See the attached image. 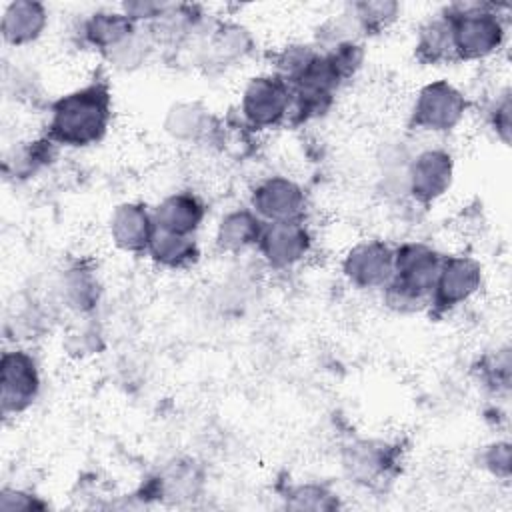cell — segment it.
Wrapping results in <instances>:
<instances>
[{
  "mask_svg": "<svg viewBox=\"0 0 512 512\" xmlns=\"http://www.w3.org/2000/svg\"><path fill=\"white\" fill-rule=\"evenodd\" d=\"M364 56L362 42H344L328 50L318 48L300 74L288 82L292 90L288 122L302 126L322 118L332 108L340 88L358 74Z\"/></svg>",
  "mask_w": 512,
  "mask_h": 512,
  "instance_id": "1",
  "label": "cell"
},
{
  "mask_svg": "<svg viewBox=\"0 0 512 512\" xmlns=\"http://www.w3.org/2000/svg\"><path fill=\"white\" fill-rule=\"evenodd\" d=\"M112 122V88L102 72L84 86L74 88L48 106L46 132L64 148H88L98 144Z\"/></svg>",
  "mask_w": 512,
  "mask_h": 512,
  "instance_id": "2",
  "label": "cell"
},
{
  "mask_svg": "<svg viewBox=\"0 0 512 512\" xmlns=\"http://www.w3.org/2000/svg\"><path fill=\"white\" fill-rule=\"evenodd\" d=\"M444 254L428 242L406 240L394 246V274L382 288V302L396 314L428 310Z\"/></svg>",
  "mask_w": 512,
  "mask_h": 512,
  "instance_id": "3",
  "label": "cell"
},
{
  "mask_svg": "<svg viewBox=\"0 0 512 512\" xmlns=\"http://www.w3.org/2000/svg\"><path fill=\"white\" fill-rule=\"evenodd\" d=\"M492 2H454L442 12L452 26L456 62H478L498 54L506 42L508 24Z\"/></svg>",
  "mask_w": 512,
  "mask_h": 512,
  "instance_id": "4",
  "label": "cell"
},
{
  "mask_svg": "<svg viewBox=\"0 0 512 512\" xmlns=\"http://www.w3.org/2000/svg\"><path fill=\"white\" fill-rule=\"evenodd\" d=\"M470 108L466 94L452 82L440 78L424 84L410 108L408 126L420 132L446 134L462 124Z\"/></svg>",
  "mask_w": 512,
  "mask_h": 512,
  "instance_id": "5",
  "label": "cell"
},
{
  "mask_svg": "<svg viewBox=\"0 0 512 512\" xmlns=\"http://www.w3.org/2000/svg\"><path fill=\"white\" fill-rule=\"evenodd\" d=\"M342 470L350 482L362 488H378L398 474L402 450L380 438H356L342 448Z\"/></svg>",
  "mask_w": 512,
  "mask_h": 512,
  "instance_id": "6",
  "label": "cell"
},
{
  "mask_svg": "<svg viewBox=\"0 0 512 512\" xmlns=\"http://www.w3.org/2000/svg\"><path fill=\"white\" fill-rule=\"evenodd\" d=\"M292 90L274 72L252 76L240 96L242 122L252 130H268L288 122Z\"/></svg>",
  "mask_w": 512,
  "mask_h": 512,
  "instance_id": "7",
  "label": "cell"
},
{
  "mask_svg": "<svg viewBox=\"0 0 512 512\" xmlns=\"http://www.w3.org/2000/svg\"><path fill=\"white\" fill-rule=\"evenodd\" d=\"M484 282L482 264L470 254H448L442 258L428 310L444 316L472 300Z\"/></svg>",
  "mask_w": 512,
  "mask_h": 512,
  "instance_id": "8",
  "label": "cell"
},
{
  "mask_svg": "<svg viewBox=\"0 0 512 512\" xmlns=\"http://www.w3.org/2000/svg\"><path fill=\"white\" fill-rule=\"evenodd\" d=\"M42 376L34 354L26 348L4 350L0 358V408L4 416H20L40 396Z\"/></svg>",
  "mask_w": 512,
  "mask_h": 512,
  "instance_id": "9",
  "label": "cell"
},
{
  "mask_svg": "<svg viewBox=\"0 0 512 512\" xmlns=\"http://www.w3.org/2000/svg\"><path fill=\"white\" fill-rule=\"evenodd\" d=\"M204 470L192 458H174L152 472L136 490L142 500L164 504H184L200 498L204 490Z\"/></svg>",
  "mask_w": 512,
  "mask_h": 512,
  "instance_id": "10",
  "label": "cell"
},
{
  "mask_svg": "<svg viewBox=\"0 0 512 512\" xmlns=\"http://www.w3.org/2000/svg\"><path fill=\"white\" fill-rule=\"evenodd\" d=\"M250 208L264 222L304 220L308 200L304 188L282 174L266 176L250 192Z\"/></svg>",
  "mask_w": 512,
  "mask_h": 512,
  "instance_id": "11",
  "label": "cell"
},
{
  "mask_svg": "<svg viewBox=\"0 0 512 512\" xmlns=\"http://www.w3.org/2000/svg\"><path fill=\"white\" fill-rule=\"evenodd\" d=\"M454 170V156L446 148L420 150L406 168L408 196L420 206L434 204L452 188Z\"/></svg>",
  "mask_w": 512,
  "mask_h": 512,
  "instance_id": "12",
  "label": "cell"
},
{
  "mask_svg": "<svg viewBox=\"0 0 512 512\" xmlns=\"http://www.w3.org/2000/svg\"><path fill=\"white\" fill-rule=\"evenodd\" d=\"M394 274V246L380 238L356 242L342 258V276L358 290H382Z\"/></svg>",
  "mask_w": 512,
  "mask_h": 512,
  "instance_id": "13",
  "label": "cell"
},
{
  "mask_svg": "<svg viewBox=\"0 0 512 512\" xmlns=\"http://www.w3.org/2000/svg\"><path fill=\"white\" fill-rule=\"evenodd\" d=\"M312 246L314 238L304 220H292L264 224L256 248L270 268L288 270L304 262Z\"/></svg>",
  "mask_w": 512,
  "mask_h": 512,
  "instance_id": "14",
  "label": "cell"
},
{
  "mask_svg": "<svg viewBox=\"0 0 512 512\" xmlns=\"http://www.w3.org/2000/svg\"><path fill=\"white\" fill-rule=\"evenodd\" d=\"M198 38V62L208 68H226L244 60L254 50L248 28L230 20L206 22Z\"/></svg>",
  "mask_w": 512,
  "mask_h": 512,
  "instance_id": "15",
  "label": "cell"
},
{
  "mask_svg": "<svg viewBox=\"0 0 512 512\" xmlns=\"http://www.w3.org/2000/svg\"><path fill=\"white\" fill-rule=\"evenodd\" d=\"M156 224L152 208L142 202H122L114 206L108 218V234L112 244L128 254H146Z\"/></svg>",
  "mask_w": 512,
  "mask_h": 512,
  "instance_id": "16",
  "label": "cell"
},
{
  "mask_svg": "<svg viewBox=\"0 0 512 512\" xmlns=\"http://www.w3.org/2000/svg\"><path fill=\"white\" fill-rule=\"evenodd\" d=\"M206 22L208 18L196 4H168L146 28L156 48H182L200 34Z\"/></svg>",
  "mask_w": 512,
  "mask_h": 512,
  "instance_id": "17",
  "label": "cell"
},
{
  "mask_svg": "<svg viewBox=\"0 0 512 512\" xmlns=\"http://www.w3.org/2000/svg\"><path fill=\"white\" fill-rule=\"evenodd\" d=\"M48 24V10L36 0L8 2L0 18V34L4 44L20 48L36 42Z\"/></svg>",
  "mask_w": 512,
  "mask_h": 512,
  "instance_id": "18",
  "label": "cell"
},
{
  "mask_svg": "<svg viewBox=\"0 0 512 512\" xmlns=\"http://www.w3.org/2000/svg\"><path fill=\"white\" fill-rule=\"evenodd\" d=\"M154 224L160 230L192 236L204 222L206 204L192 190L172 192L152 208Z\"/></svg>",
  "mask_w": 512,
  "mask_h": 512,
  "instance_id": "19",
  "label": "cell"
},
{
  "mask_svg": "<svg viewBox=\"0 0 512 512\" xmlns=\"http://www.w3.org/2000/svg\"><path fill=\"white\" fill-rule=\"evenodd\" d=\"M136 28L138 24H134L122 10H96L80 22L78 36L84 46L106 56L130 38Z\"/></svg>",
  "mask_w": 512,
  "mask_h": 512,
  "instance_id": "20",
  "label": "cell"
},
{
  "mask_svg": "<svg viewBox=\"0 0 512 512\" xmlns=\"http://www.w3.org/2000/svg\"><path fill=\"white\" fill-rule=\"evenodd\" d=\"M58 288L62 302L78 314L92 312L102 296L100 278L94 266L86 260H74L72 264H68L60 272Z\"/></svg>",
  "mask_w": 512,
  "mask_h": 512,
  "instance_id": "21",
  "label": "cell"
},
{
  "mask_svg": "<svg viewBox=\"0 0 512 512\" xmlns=\"http://www.w3.org/2000/svg\"><path fill=\"white\" fill-rule=\"evenodd\" d=\"M264 222L252 208H232L216 224L214 244L222 254H242L258 246Z\"/></svg>",
  "mask_w": 512,
  "mask_h": 512,
  "instance_id": "22",
  "label": "cell"
},
{
  "mask_svg": "<svg viewBox=\"0 0 512 512\" xmlns=\"http://www.w3.org/2000/svg\"><path fill=\"white\" fill-rule=\"evenodd\" d=\"M218 124L216 118L200 102H176L168 108L164 118V130L170 138L186 144H200L214 136Z\"/></svg>",
  "mask_w": 512,
  "mask_h": 512,
  "instance_id": "23",
  "label": "cell"
},
{
  "mask_svg": "<svg viewBox=\"0 0 512 512\" xmlns=\"http://www.w3.org/2000/svg\"><path fill=\"white\" fill-rule=\"evenodd\" d=\"M414 58L422 66H442L456 62L452 26L444 12H438L420 24L414 42Z\"/></svg>",
  "mask_w": 512,
  "mask_h": 512,
  "instance_id": "24",
  "label": "cell"
},
{
  "mask_svg": "<svg viewBox=\"0 0 512 512\" xmlns=\"http://www.w3.org/2000/svg\"><path fill=\"white\" fill-rule=\"evenodd\" d=\"M146 254L160 268L186 270L200 260V246L192 236L156 228Z\"/></svg>",
  "mask_w": 512,
  "mask_h": 512,
  "instance_id": "25",
  "label": "cell"
},
{
  "mask_svg": "<svg viewBox=\"0 0 512 512\" xmlns=\"http://www.w3.org/2000/svg\"><path fill=\"white\" fill-rule=\"evenodd\" d=\"M58 148L48 136L18 142L4 158V172L8 178L28 180L56 160Z\"/></svg>",
  "mask_w": 512,
  "mask_h": 512,
  "instance_id": "26",
  "label": "cell"
},
{
  "mask_svg": "<svg viewBox=\"0 0 512 512\" xmlns=\"http://www.w3.org/2000/svg\"><path fill=\"white\" fill-rule=\"evenodd\" d=\"M284 508L288 510H310V512H332L342 506L338 494L320 482H300L290 484L282 496Z\"/></svg>",
  "mask_w": 512,
  "mask_h": 512,
  "instance_id": "27",
  "label": "cell"
},
{
  "mask_svg": "<svg viewBox=\"0 0 512 512\" xmlns=\"http://www.w3.org/2000/svg\"><path fill=\"white\" fill-rule=\"evenodd\" d=\"M346 8L358 22L362 38L382 34L396 22L400 14V4L392 0H362L352 2Z\"/></svg>",
  "mask_w": 512,
  "mask_h": 512,
  "instance_id": "28",
  "label": "cell"
},
{
  "mask_svg": "<svg viewBox=\"0 0 512 512\" xmlns=\"http://www.w3.org/2000/svg\"><path fill=\"white\" fill-rule=\"evenodd\" d=\"M154 48H156V44L148 32V28L138 26L130 38H126L120 46L110 50L104 58L108 60V64L112 68H116L120 72H132V70L140 68L142 64H146V60L150 58Z\"/></svg>",
  "mask_w": 512,
  "mask_h": 512,
  "instance_id": "29",
  "label": "cell"
},
{
  "mask_svg": "<svg viewBox=\"0 0 512 512\" xmlns=\"http://www.w3.org/2000/svg\"><path fill=\"white\" fill-rule=\"evenodd\" d=\"M510 348L504 346L496 352H490L486 356L480 358L476 372H478V380L480 384L494 392V394H506L510 390Z\"/></svg>",
  "mask_w": 512,
  "mask_h": 512,
  "instance_id": "30",
  "label": "cell"
},
{
  "mask_svg": "<svg viewBox=\"0 0 512 512\" xmlns=\"http://www.w3.org/2000/svg\"><path fill=\"white\" fill-rule=\"evenodd\" d=\"M318 52V46L312 42H294L282 46L278 52L272 54V64H274V74L290 82L300 74V70L310 62V58Z\"/></svg>",
  "mask_w": 512,
  "mask_h": 512,
  "instance_id": "31",
  "label": "cell"
},
{
  "mask_svg": "<svg viewBox=\"0 0 512 512\" xmlns=\"http://www.w3.org/2000/svg\"><path fill=\"white\" fill-rule=\"evenodd\" d=\"M482 468L496 480L508 482L512 474V446L508 440H494L480 452Z\"/></svg>",
  "mask_w": 512,
  "mask_h": 512,
  "instance_id": "32",
  "label": "cell"
},
{
  "mask_svg": "<svg viewBox=\"0 0 512 512\" xmlns=\"http://www.w3.org/2000/svg\"><path fill=\"white\" fill-rule=\"evenodd\" d=\"M486 122L494 136L508 146L510 144V130H512V102H510V90L504 88L498 92V96L490 102L486 108Z\"/></svg>",
  "mask_w": 512,
  "mask_h": 512,
  "instance_id": "33",
  "label": "cell"
},
{
  "mask_svg": "<svg viewBox=\"0 0 512 512\" xmlns=\"http://www.w3.org/2000/svg\"><path fill=\"white\" fill-rule=\"evenodd\" d=\"M46 508L48 502L30 490L6 486L0 492V512H40Z\"/></svg>",
  "mask_w": 512,
  "mask_h": 512,
  "instance_id": "34",
  "label": "cell"
},
{
  "mask_svg": "<svg viewBox=\"0 0 512 512\" xmlns=\"http://www.w3.org/2000/svg\"><path fill=\"white\" fill-rule=\"evenodd\" d=\"M168 6V2H158V0H128L120 4V10L138 26H146L150 22H154L164 8Z\"/></svg>",
  "mask_w": 512,
  "mask_h": 512,
  "instance_id": "35",
  "label": "cell"
},
{
  "mask_svg": "<svg viewBox=\"0 0 512 512\" xmlns=\"http://www.w3.org/2000/svg\"><path fill=\"white\" fill-rule=\"evenodd\" d=\"M66 348H68L70 354H76V356H88V354H94V352L98 354L100 334L92 326L70 332L68 340H66Z\"/></svg>",
  "mask_w": 512,
  "mask_h": 512,
  "instance_id": "36",
  "label": "cell"
}]
</instances>
